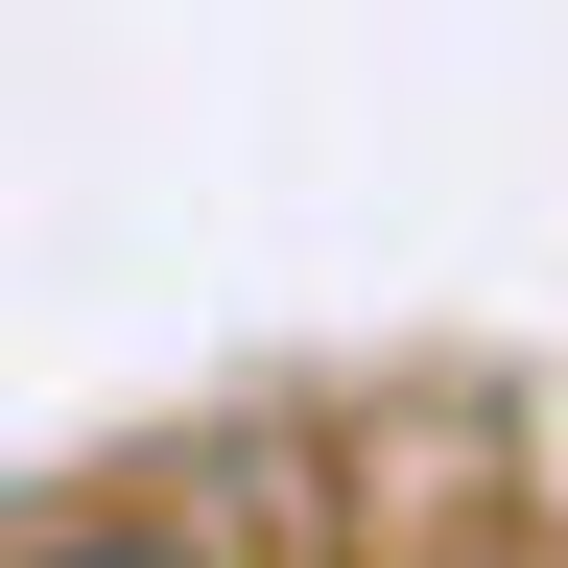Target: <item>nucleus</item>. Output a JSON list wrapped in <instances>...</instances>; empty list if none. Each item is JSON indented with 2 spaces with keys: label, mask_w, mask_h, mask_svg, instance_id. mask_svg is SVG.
Wrapping results in <instances>:
<instances>
[{
  "label": "nucleus",
  "mask_w": 568,
  "mask_h": 568,
  "mask_svg": "<svg viewBox=\"0 0 568 568\" xmlns=\"http://www.w3.org/2000/svg\"><path fill=\"white\" fill-rule=\"evenodd\" d=\"M24 568H213V545H190V521H48Z\"/></svg>",
  "instance_id": "1"
}]
</instances>
